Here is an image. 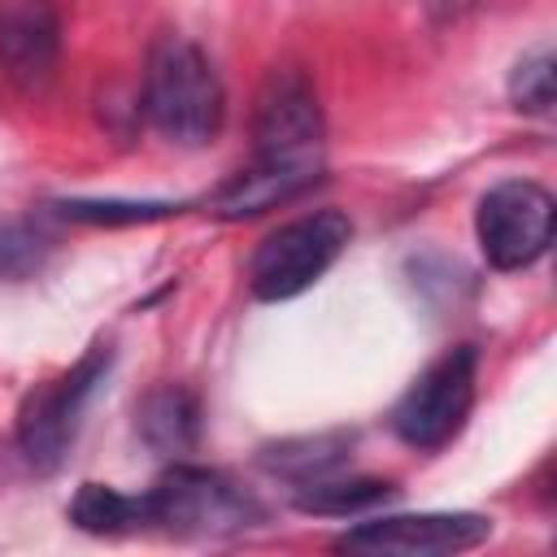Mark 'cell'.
<instances>
[{
    "mask_svg": "<svg viewBox=\"0 0 557 557\" xmlns=\"http://www.w3.org/2000/svg\"><path fill=\"white\" fill-rule=\"evenodd\" d=\"M144 117L178 148H205L226 117V91L213 61L183 35H161L144 65Z\"/></svg>",
    "mask_w": 557,
    "mask_h": 557,
    "instance_id": "1",
    "label": "cell"
},
{
    "mask_svg": "<svg viewBox=\"0 0 557 557\" xmlns=\"http://www.w3.org/2000/svg\"><path fill=\"white\" fill-rule=\"evenodd\" d=\"M148 527L178 535V540H213L235 535L252 522H261V505L252 492H244L222 470L174 461L148 492Z\"/></svg>",
    "mask_w": 557,
    "mask_h": 557,
    "instance_id": "2",
    "label": "cell"
},
{
    "mask_svg": "<svg viewBox=\"0 0 557 557\" xmlns=\"http://www.w3.org/2000/svg\"><path fill=\"white\" fill-rule=\"evenodd\" d=\"M352 239V222L339 209H318L305 218L283 222L278 231H270L252 261H248V287L257 300H292L305 287H313L348 248Z\"/></svg>",
    "mask_w": 557,
    "mask_h": 557,
    "instance_id": "3",
    "label": "cell"
},
{
    "mask_svg": "<svg viewBox=\"0 0 557 557\" xmlns=\"http://www.w3.org/2000/svg\"><path fill=\"white\" fill-rule=\"evenodd\" d=\"M109 366H113L109 344H96L87 357L74 361V370H65V374L39 383L35 392H26V400L17 409V453L26 457L30 470L52 474L65 461V453L78 435L83 409L96 396V387L104 383Z\"/></svg>",
    "mask_w": 557,
    "mask_h": 557,
    "instance_id": "4",
    "label": "cell"
},
{
    "mask_svg": "<svg viewBox=\"0 0 557 557\" xmlns=\"http://www.w3.org/2000/svg\"><path fill=\"white\" fill-rule=\"evenodd\" d=\"M474 370H479V357L470 344L440 352L392 405V431L418 453H431L457 440L474 405Z\"/></svg>",
    "mask_w": 557,
    "mask_h": 557,
    "instance_id": "5",
    "label": "cell"
},
{
    "mask_svg": "<svg viewBox=\"0 0 557 557\" xmlns=\"http://www.w3.org/2000/svg\"><path fill=\"white\" fill-rule=\"evenodd\" d=\"M318 87L300 65H274L252 100V152L270 165H318L322 152Z\"/></svg>",
    "mask_w": 557,
    "mask_h": 557,
    "instance_id": "6",
    "label": "cell"
},
{
    "mask_svg": "<svg viewBox=\"0 0 557 557\" xmlns=\"http://www.w3.org/2000/svg\"><path fill=\"white\" fill-rule=\"evenodd\" d=\"M474 235L492 270H527L553 244V196L531 178H509L483 191Z\"/></svg>",
    "mask_w": 557,
    "mask_h": 557,
    "instance_id": "7",
    "label": "cell"
},
{
    "mask_svg": "<svg viewBox=\"0 0 557 557\" xmlns=\"http://www.w3.org/2000/svg\"><path fill=\"white\" fill-rule=\"evenodd\" d=\"M492 540V518L483 513H387L357 522L335 540L339 553H405V557H431V553H470Z\"/></svg>",
    "mask_w": 557,
    "mask_h": 557,
    "instance_id": "8",
    "label": "cell"
},
{
    "mask_svg": "<svg viewBox=\"0 0 557 557\" xmlns=\"http://www.w3.org/2000/svg\"><path fill=\"white\" fill-rule=\"evenodd\" d=\"M61 61V17L52 0H0V74L35 96Z\"/></svg>",
    "mask_w": 557,
    "mask_h": 557,
    "instance_id": "9",
    "label": "cell"
},
{
    "mask_svg": "<svg viewBox=\"0 0 557 557\" xmlns=\"http://www.w3.org/2000/svg\"><path fill=\"white\" fill-rule=\"evenodd\" d=\"M322 165H270V161H252L248 170H239L235 178H226L209 200L205 209L222 222H244V218H257L274 205H287L296 200L300 191H309L318 183Z\"/></svg>",
    "mask_w": 557,
    "mask_h": 557,
    "instance_id": "10",
    "label": "cell"
},
{
    "mask_svg": "<svg viewBox=\"0 0 557 557\" xmlns=\"http://www.w3.org/2000/svg\"><path fill=\"white\" fill-rule=\"evenodd\" d=\"M135 431L152 453L183 457L200 444V400L178 383H161L135 405Z\"/></svg>",
    "mask_w": 557,
    "mask_h": 557,
    "instance_id": "11",
    "label": "cell"
},
{
    "mask_svg": "<svg viewBox=\"0 0 557 557\" xmlns=\"http://www.w3.org/2000/svg\"><path fill=\"white\" fill-rule=\"evenodd\" d=\"M352 453V431H318V435H292V440H278V444H265L261 448V466L287 483H313V479H326L335 474Z\"/></svg>",
    "mask_w": 557,
    "mask_h": 557,
    "instance_id": "12",
    "label": "cell"
},
{
    "mask_svg": "<svg viewBox=\"0 0 557 557\" xmlns=\"http://www.w3.org/2000/svg\"><path fill=\"white\" fill-rule=\"evenodd\" d=\"M70 522L87 535H131L148 531V500L144 492H117L109 483H83L70 500Z\"/></svg>",
    "mask_w": 557,
    "mask_h": 557,
    "instance_id": "13",
    "label": "cell"
},
{
    "mask_svg": "<svg viewBox=\"0 0 557 557\" xmlns=\"http://www.w3.org/2000/svg\"><path fill=\"white\" fill-rule=\"evenodd\" d=\"M392 496H396V483H387V479H366V474H357V479H335V474H326V479L300 483L296 496H292V505H296L300 513L348 518V513H366V509H374V505H387Z\"/></svg>",
    "mask_w": 557,
    "mask_h": 557,
    "instance_id": "14",
    "label": "cell"
},
{
    "mask_svg": "<svg viewBox=\"0 0 557 557\" xmlns=\"http://www.w3.org/2000/svg\"><path fill=\"white\" fill-rule=\"evenodd\" d=\"M553 96H557V78H553V48L540 44L531 52L518 57L513 74H509V100L513 109L522 113H548L553 109Z\"/></svg>",
    "mask_w": 557,
    "mask_h": 557,
    "instance_id": "15",
    "label": "cell"
},
{
    "mask_svg": "<svg viewBox=\"0 0 557 557\" xmlns=\"http://www.w3.org/2000/svg\"><path fill=\"white\" fill-rule=\"evenodd\" d=\"M48 235L35 222L0 218V278H30L48 257Z\"/></svg>",
    "mask_w": 557,
    "mask_h": 557,
    "instance_id": "16",
    "label": "cell"
},
{
    "mask_svg": "<svg viewBox=\"0 0 557 557\" xmlns=\"http://www.w3.org/2000/svg\"><path fill=\"white\" fill-rule=\"evenodd\" d=\"M174 209H178V205H165V200H61V205H57L61 218L96 222V226L152 222V218H165V213H174Z\"/></svg>",
    "mask_w": 557,
    "mask_h": 557,
    "instance_id": "17",
    "label": "cell"
}]
</instances>
